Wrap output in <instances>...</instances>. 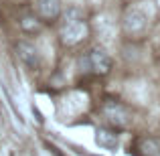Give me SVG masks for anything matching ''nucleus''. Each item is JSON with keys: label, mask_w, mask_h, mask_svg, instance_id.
Listing matches in <instances>:
<instances>
[{"label": "nucleus", "mask_w": 160, "mask_h": 156, "mask_svg": "<svg viewBox=\"0 0 160 156\" xmlns=\"http://www.w3.org/2000/svg\"><path fill=\"white\" fill-rule=\"evenodd\" d=\"M87 35H89V27H87V20L83 16V12L77 10V8L67 10V14L61 20V27H59L61 43L67 45V47H73V45L81 43Z\"/></svg>", "instance_id": "1"}, {"label": "nucleus", "mask_w": 160, "mask_h": 156, "mask_svg": "<svg viewBox=\"0 0 160 156\" xmlns=\"http://www.w3.org/2000/svg\"><path fill=\"white\" fill-rule=\"evenodd\" d=\"M79 69L93 75H108L112 71V57L102 47H91L79 59Z\"/></svg>", "instance_id": "2"}, {"label": "nucleus", "mask_w": 160, "mask_h": 156, "mask_svg": "<svg viewBox=\"0 0 160 156\" xmlns=\"http://www.w3.org/2000/svg\"><path fill=\"white\" fill-rule=\"evenodd\" d=\"M148 20H150V16L144 8L134 6L124 14V31L132 37H138V35H142V33H146Z\"/></svg>", "instance_id": "3"}, {"label": "nucleus", "mask_w": 160, "mask_h": 156, "mask_svg": "<svg viewBox=\"0 0 160 156\" xmlns=\"http://www.w3.org/2000/svg\"><path fill=\"white\" fill-rule=\"evenodd\" d=\"M103 116H106V120L112 126H116V128H124V126H128L130 120H132L128 108L120 102H113V99H109V102L103 103Z\"/></svg>", "instance_id": "4"}, {"label": "nucleus", "mask_w": 160, "mask_h": 156, "mask_svg": "<svg viewBox=\"0 0 160 156\" xmlns=\"http://www.w3.org/2000/svg\"><path fill=\"white\" fill-rule=\"evenodd\" d=\"M35 10L41 20H57L61 16V0H35Z\"/></svg>", "instance_id": "5"}, {"label": "nucleus", "mask_w": 160, "mask_h": 156, "mask_svg": "<svg viewBox=\"0 0 160 156\" xmlns=\"http://www.w3.org/2000/svg\"><path fill=\"white\" fill-rule=\"evenodd\" d=\"M16 53H18V59L27 67H31V69H39L41 55H39V49H37L35 45L27 43V41H20V43L16 45Z\"/></svg>", "instance_id": "6"}, {"label": "nucleus", "mask_w": 160, "mask_h": 156, "mask_svg": "<svg viewBox=\"0 0 160 156\" xmlns=\"http://www.w3.org/2000/svg\"><path fill=\"white\" fill-rule=\"evenodd\" d=\"M95 144L102 146V148H106V150H113V148H118V144H120V138H118L116 130L98 128L95 130Z\"/></svg>", "instance_id": "7"}, {"label": "nucleus", "mask_w": 160, "mask_h": 156, "mask_svg": "<svg viewBox=\"0 0 160 156\" xmlns=\"http://www.w3.org/2000/svg\"><path fill=\"white\" fill-rule=\"evenodd\" d=\"M138 154L140 156H160V142L154 138H142L138 142Z\"/></svg>", "instance_id": "8"}, {"label": "nucleus", "mask_w": 160, "mask_h": 156, "mask_svg": "<svg viewBox=\"0 0 160 156\" xmlns=\"http://www.w3.org/2000/svg\"><path fill=\"white\" fill-rule=\"evenodd\" d=\"M20 28L24 33H39L43 28V20H39V16L35 14H24L20 18Z\"/></svg>", "instance_id": "9"}]
</instances>
